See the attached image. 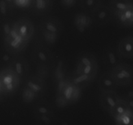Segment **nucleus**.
I'll list each match as a JSON object with an SVG mask.
<instances>
[{
  "label": "nucleus",
  "mask_w": 133,
  "mask_h": 125,
  "mask_svg": "<svg viewBox=\"0 0 133 125\" xmlns=\"http://www.w3.org/2000/svg\"><path fill=\"white\" fill-rule=\"evenodd\" d=\"M15 3L18 5V6H20V7H27L29 6V5L31 3V1H27V0H16V1H14Z\"/></svg>",
  "instance_id": "1"
},
{
  "label": "nucleus",
  "mask_w": 133,
  "mask_h": 125,
  "mask_svg": "<svg viewBox=\"0 0 133 125\" xmlns=\"http://www.w3.org/2000/svg\"><path fill=\"white\" fill-rule=\"evenodd\" d=\"M21 42H22V38H21L20 36H18V37L16 38L12 41L11 46L14 47H16V48L18 47L19 46V45H20Z\"/></svg>",
  "instance_id": "2"
},
{
  "label": "nucleus",
  "mask_w": 133,
  "mask_h": 125,
  "mask_svg": "<svg viewBox=\"0 0 133 125\" xmlns=\"http://www.w3.org/2000/svg\"><path fill=\"white\" fill-rule=\"evenodd\" d=\"M28 86H29V88H31V89H32V90L35 91V92H38V91H40V89H41V87H40V86L34 84L32 82H29Z\"/></svg>",
  "instance_id": "3"
},
{
  "label": "nucleus",
  "mask_w": 133,
  "mask_h": 125,
  "mask_svg": "<svg viewBox=\"0 0 133 125\" xmlns=\"http://www.w3.org/2000/svg\"><path fill=\"white\" fill-rule=\"evenodd\" d=\"M36 7L38 9H42L45 7V1L43 0H37L36 1Z\"/></svg>",
  "instance_id": "4"
},
{
  "label": "nucleus",
  "mask_w": 133,
  "mask_h": 125,
  "mask_svg": "<svg viewBox=\"0 0 133 125\" xmlns=\"http://www.w3.org/2000/svg\"><path fill=\"white\" fill-rule=\"evenodd\" d=\"M0 12L2 14H5L6 12V5L4 1H0Z\"/></svg>",
  "instance_id": "5"
},
{
  "label": "nucleus",
  "mask_w": 133,
  "mask_h": 125,
  "mask_svg": "<svg viewBox=\"0 0 133 125\" xmlns=\"http://www.w3.org/2000/svg\"><path fill=\"white\" fill-rule=\"evenodd\" d=\"M87 79H88V75H86V74H84V75H81V76L75 79V80H74V82L77 84V83H79V82H81L84 81V80H87Z\"/></svg>",
  "instance_id": "6"
},
{
  "label": "nucleus",
  "mask_w": 133,
  "mask_h": 125,
  "mask_svg": "<svg viewBox=\"0 0 133 125\" xmlns=\"http://www.w3.org/2000/svg\"><path fill=\"white\" fill-rule=\"evenodd\" d=\"M72 92H73V88H71V87H69L68 88H67V89L65 90L64 95H65V96H66V99H70V97H71Z\"/></svg>",
  "instance_id": "7"
},
{
  "label": "nucleus",
  "mask_w": 133,
  "mask_h": 125,
  "mask_svg": "<svg viewBox=\"0 0 133 125\" xmlns=\"http://www.w3.org/2000/svg\"><path fill=\"white\" fill-rule=\"evenodd\" d=\"M12 81V78L10 75H9V76H6V77L4 78L3 79V83L6 85L9 84H11Z\"/></svg>",
  "instance_id": "8"
},
{
  "label": "nucleus",
  "mask_w": 133,
  "mask_h": 125,
  "mask_svg": "<svg viewBox=\"0 0 133 125\" xmlns=\"http://www.w3.org/2000/svg\"><path fill=\"white\" fill-rule=\"evenodd\" d=\"M40 119H41L42 121L43 122H44L45 124H49L51 123L50 119H49V118L48 117H47L46 115H42V116L40 117Z\"/></svg>",
  "instance_id": "9"
},
{
  "label": "nucleus",
  "mask_w": 133,
  "mask_h": 125,
  "mask_svg": "<svg viewBox=\"0 0 133 125\" xmlns=\"http://www.w3.org/2000/svg\"><path fill=\"white\" fill-rule=\"evenodd\" d=\"M46 27L49 31H51V32H56L57 31V28L55 26H53V25L51 24V23H47Z\"/></svg>",
  "instance_id": "10"
},
{
  "label": "nucleus",
  "mask_w": 133,
  "mask_h": 125,
  "mask_svg": "<svg viewBox=\"0 0 133 125\" xmlns=\"http://www.w3.org/2000/svg\"><path fill=\"white\" fill-rule=\"evenodd\" d=\"M109 60H110V62L112 64H115L116 62V58H115V56L113 53H110L109 54Z\"/></svg>",
  "instance_id": "11"
},
{
  "label": "nucleus",
  "mask_w": 133,
  "mask_h": 125,
  "mask_svg": "<svg viewBox=\"0 0 133 125\" xmlns=\"http://www.w3.org/2000/svg\"><path fill=\"white\" fill-rule=\"evenodd\" d=\"M120 121H122V123L125 125L129 124L130 123V119L127 116H125L123 117H122Z\"/></svg>",
  "instance_id": "12"
},
{
  "label": "nucleus",
  "mask_w": 133,
  "mask_h": 125,
  "mask_svg": "<svg viewBox=\"0 0 133 125\" xmlns=\"http://www.w3.org/2000/svg\"><path fill=\"white\" fill-rule=\"evenodd\" d=\"M16 70L17 73L18 74H21L22 73V64L20 63H17L16 64Z\"/></svg>",
  "instance_id": "13"
},
{
  "label": "nucleus",
  "mask_w": 133,
  "mask_h": 125,
  "mask_svg": "<svg viewBox=\"0 0 133 125\" xmlns=\"http://www.w3.org/2000/svg\"><path fill=\"white\" fill-rule=\"evenodd\" d=\"M62 1V3H63L65 5H68V6H70L71 4L75 3V1H74V0H66V1Z\"/></svg>",
  "instance_id": "14"
},
{
  "label": "nucleus",
  "mask_w": 133,
  "mask_h": 125,
  "mask_svg": "<svg viewBox=\"0 0 133 125\" xmlns=\"http://www.w3.org/2000/svg\"><path fill=\"white\" fill-rule=\"evenodd\" d=\"M38 57L41 60H42V61L46 60V57H45V55L44 54V53H42V52H40V53H38Z\"/></svg>",
  "instance_id": "15"
},
{
  "label": "nucleus",
  "mask_w": 133,
  "mask_h": 125,
  "mask_svg": "<svg viewBox=\"0 0 133 125\" xmlns=\"http://www.w3.org/2000/svg\"><path fill=\"white\" fill-rule=\"evenodd\" d=\"M3 29H4V32H5L6 34L10 33V27H9V25L8 24L4 25Z\"/></svg>",
  "instance_id": "16"
},
{
  "label": "nucleus",
  "mask_w": 133,
  "mask_h": 125,
  "mask_svg": "<svg viewBox=\"0 0 133 125\" xmlns=\"http://www.w3.org/2000/svg\"><path fill=\"white\" fill-rule=\"evenodd\" d=\"M82 62L84 64H85L86 66H90V62L89 60L87 58H83L82 59Z\"/></svg>",
  "instance_id": "17"
},
{
  "label": "nucleus",
  "mask_w": 133,
  "mask_h": 125,
  "mask_svg": "<svg viewBox=\"0 0 133 125\" xmlns=\"http://www.w3.org/2000/svg\"><path fill=\"white\" fill-rule=\"evenodd\" d=\"M107 101H108V103L109 104L110 106H114V105H115V102H114V100H112V99L110 98V97H107Z\"/></svg>",
  "instance_id": "18"
},
{
  "label": "nucleus",
  "mask_w": 133,
  "mask_h": 125,
  "mask_svg": "<svg viewBox=\"0 0 133 125\" xmlns=\"http://www.w3.org/2000/svg\"><path fill=\"white\" fill-rule=\"evenodd\" d=\"M38 111H39V112L41 113V114H46V113L48 112V110H47V109L44 107H40V108L38 109Z\"/></svg>",
  "instance_id": "19"
},
{
  "label": "nucleus",
  "mask_w": 133,
  "mask_h": 125,
  "mask_svg": "<svg viewBox=\"0 0 133 125\" xmlns=\"http://www.w3.org/2000/svg\"><path fill=\"white\" fill-rule=\"evenodd\" d=\"M132 16H133L132 13L130 11H127L126 12L125 14V18H129V19H130L131 18H132Z\"/></svg>",
  "instance_id": "20"
},
{
  "label": "nucleus",
  "mask_w": 133,
  "mask_h": 125,
  "mask_svg": "<svg viewBox=\"0 0 133 125\" xmlns=\"http://www.w3.org/2000/svg\"><path fill=\"white\" fill-rule=\"evenodd\" d=\"M116 6L118 9H125L126 8L125 5L123 3H118Z\"/></svg>",
  "instance_id": "21"
},
{
  "label": "nucleus",
  "mask_w": 133,
  "mask_h": 125,
  "mask_svg": "<svg viewBox=\"0 0 133 125\" xmlns=\"http://www.w3.org/2000/svg\"><path fill=\"white\" fill-rule=\"evenodd\" d=\"M91 71V66H86L85 69H84V73L86 75H87L88 73H89Z\"/></svg>",
  "instance_id": "22"
},
{
  "label": "nucleus",
  "mask_w": 133,
  "mask_h": 125,
  "mask_svg": "<svg viewBox=\"0 0 133 125\" xmlns=\"http://www.w3.org/2000/svg\"><path fill=\"white\" fill-rule=\"evenodd\" d=\"M121 73H122V75H123V77H125V78L129 77V76H130L129 73L127 71H126L125 70H122V72H121Z\"/></svg>",
  "instance_id": "23"
},
{
  "label": "nucleus",
  "mask_w": 133,
  "mask_h": 125,
  "mask_svg": "<svg viewBox=\"0 0 133 125\" xmlns=\"http://www.w3.org/2000/svg\"><path fill=\"white\" fill-rule=\"evenodd\" d=\"M10 35H11L12 37L14 38V39H15L16 37H18V35H17L16 32L15 31H14V30H12V31H10Z\"/></svg>",
  "instance_id": "24"
},
{
  "label": "nucleus",
  "mask_w": 133,
  "mask_h": 125,
  "mask_svg": "<svg viewBox=\"0 0 133 125\" xmlns=\"http://www.w3.org/2000/svg\"><path fill=\"white\" fill-rule=\"evenodd\" d=\"M26 31H27V27L25 26H22L20 29V32H22V34H24L26 32Z\"/></svg>",
  "instance_id": "25"
},
{
  "label": "nucleus",
  "mask_w": 133,
  "mask_h": 125,
  "mask_svg": "<svg viewBox=\"0 0 133 125\" xmlns=\"http://www.w3.org/2000/svg\"><path fill=\"white\" fill-rule=\"evenodd\" d=\"M105 16H106V13H105V12H100L99 14V18L100 19H103L105 17Z\"/></svg>",
  "instance_id": "26"
},
{
  "label": "nucleus",
  "mask_w": 133,
  "mask_h": 125,
  "mask_svg": "<svg viewBox=\"0 0 133 125\" xmlns=\"http://www.w3.org/2000/svg\"><path fill=\"white\" fill-rule=\"evenodd\" d=\"M63 86H64V82L62 81V80H61L59 82V85H58V89H59L60 91H61L62 89V88H63Z\"/></svg>",
  "instance_id": "27"
},
{
  "label": "nucleus",
  "mask_w": 133,
  "mask_h": 125,
  "mask_svg": "<svg viewBox=\"0 0 133 125\" xmlns=\"http://www.w3.org/2000/svg\"><path fill=\"white\" fill-rule=\"evenodd\" d=\"M125 48H126V50L128 51H130L132 50V45H131V44H128L126 45Z\"/></svg>",
  "instance_id": "28"
},
{
  "label": "nucleus",
  "mask_w": 133,
  "mask_h": 125,
  "mask_svg": "<svg viewBox=\"0 0 133 125\" xmlns=\"http://www.w3.org/2000/svg\"><path fill=\"white\" fill-rule=\"evenodd\" d=\"M112 84V82L111 80H106L105 81V84L106 86H111Z\"/></svg>",
  "instance_id": "29"
},
{
  "label": "nucleus",
  "mask_w": 133,
  "mask_h": 125,
  "mask_svg": "<svg viewBox=\"0 0 133 125\" xmlns=\"http://www.w3.org/2000/svg\"><path fill=\"white\" fill-rule=\"evenodd\" d=\"M3 60L4 61H5V62H6V61H8L9 60V56L7 55V54H5L3 57Z\"/></svg>",
  "instance_id": "30"
},
{
  "label": "nucleus",
  "mask_w": 133,
  "mask_h": 125,
  "mask_svg": "<svg viewBox=\"0 0 133 125\" xmlns=\"http://www.w3.org/2000/svg\"><path fill=\"white\" fill-rule=\"evenodd\" d=\"M6 87L8 89H12L13 88V86L11 83V84H7V85H6Z\"/></svg>",
  "instance_id": "31"
},
{
  "label": "nucleus",
  "mask_w": 133,
  "mask_h": 125,
  "mask_svg": "<svg viewBox=\"0 0 133 125\" xmlns=\"http://www.w3.org/2000/svg\"><path fill=\"white\" fill-rule=\"evenodd\" d=\"M93 2H94V1H92V0H87V4L90 6V5H92V4H93Z\"/></svg>",
  "instance_id": "32"
},
{
  "label": "nucleus",
  "mask_w": 133,
  "mask_h": 125,
  "mask_svg": "<svg viewBox=\"0 0 133 125\" xmlns=\"http://www.w3.org/2000/svg\"><path fill=\"white\" fill-rule=\"evenodd\" d=\"M121 18V20H122V22H125L126 19H127V18H125V15H122V16L120 17Z\"/></svg>",
  "instance_id": "33"
},
{
  "label": "nucleus",
  "mask_w": 133,
  "mask_h": 125,
  "mask_svg": "<svg viewBox=\"0 0 133 125\" xmlns=\"http://www.w3.org/2000/svg\"><path fill=\"white\" fill-rule=\"evenodd\" d=\"M118 112L119 113H123V108L122 107H119L118 108Z\"/></svg>",
  "instance_id": "34"
},
{
  "label": "nucleus",
  "mask_w": 133,
  "mask_h": 125,
  "mask_svg": "<svg viewBox=\"0 0 133 125\" xmlns=\"http://www.w3.org/2000/svg\"><path fill=\"white\" fill-rule=\"evenodd\" d=\"M118 77L119 78V79H123V78H124V77H123V75H122V73H119L118 74Z\"/></svg>",
  "instance_id": "35"
},
{
  "label": "nucleus",
  "mask_w": 133,
  "mask_h": 125,
  "mask_svg": "<svg viewBox=\"0 0 133 125\" xmlns=\"http://www.w3.org/2000/svg\"><path fill=\"white\" fill-rule=\"evenodd\" d=\"M129 96H130V97H132V96H133V92H130V93H129Z\"/></svg>",
  "instance_id": "36"
},
{
  "label": "nucleus",
  "mask_w": 133,
  "mask_h": 125,
  "mask_svg": "<svg viewBox=\"0 0 133 125\" xmlns=\"http://www.w3.org/2000/svg\"><path fill=\"white\" fill-rule=\"evenodd\" d=\"M130 105H131V106H133V102H132V101H131V102H130Z\"/></svg>",
  "instance_id": "37"
},
{
  "label": "nucleus",
  "mask_w": 133,
  "mask_h": 125,
  "mask_svg": "<svg viewBox=\"0 0 133 125\" xmlns=\"http://www.w3.org/2000/svg\"><path fill=\"white\" fill-rule=\"evenodd\" d=\"M130 20H131V22H132V20H133V19H132V18H130Z\"/></svg>",
  "instance_id": "38"
},
{
  "label": "nucleus",
  "mask_w": 133,
  "mask_h": 125,
  "mask_svg": "<svg viewBox=\"0 0 133 125\" xmlns=\"http://www.w3.org/2000/svg\"><path fill=\"white\" fill-rule=\"evenodd\" d=\"M64 125H67V124L66 123H64Z\"/></svg>",
  "instance_id": "39"
},
{
  "label": "nucleus",
  "mask_w": 133,
  "mask_h": 125,
  "mask_svg": "<svg viewBox=\"0 0 133 125\" xmlns=\"http://www.w3.org/2000/svg\"><path fill=\"white\" fill-rule=\"evenodd\" d=\"M0 91H1V88H0Z\"/></svg>",
  "instance_id": "40"
}]
</instances>
